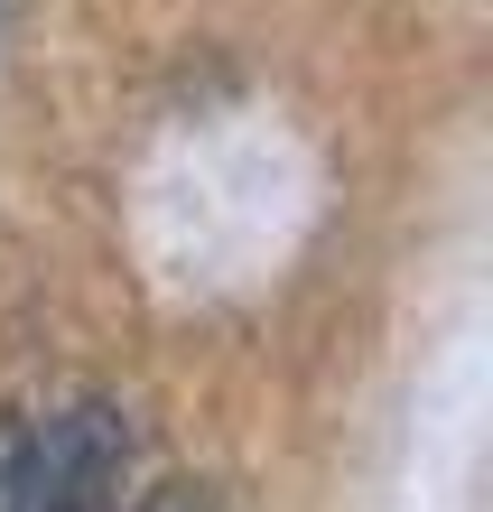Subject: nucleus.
Wrapping results in <instances>:
<instances>
[{
	"instance_id": "nucleus-4",
	"label": "nucleus",
	"mask_w": 493,
	"mask_h": 512,
	"mask_svg": "<svg viewBox=\"0 0 493 512\" xmlns=\"http://www.w3.org/2000/svg\"><path fill=\"white\" fill-rule=\"evenodd\" d=\"M0 10H10V0H0Z\"/></svg>"
},
{
	"instance_id": "nucleus-3",
	"label": "nucleus",
	"mask_w": 493,
	"mask_h": 512,
	"mask_svg": "<svg viewBox=\"0 0 493 512\" xmlns=\"http://www.w3.org/2000/svg\"><path fill=\"white\" fill-rule=\"evenodd\" d=\"M131 512H214V485H187V475H177V485H149Z\"/></svg>"
},
{
	"instance_id": "nucleus-1",
	"label": "nucleus",
	"mask_w": 493,
	"mask_h": 512,
	"mask_svg": "<svg viewBox=\"0 0 493 512\" xmlns=\"http://www.w3.org/2000/svg\"><path fill=\"white\" fill-rule=\"evenodd\" d=\"M131 410L84 391L56 419H38V485H28V512H121L131 494Z\"/></svg>"
},
{
	"instance_id": "nucleus-2",
	"label": "nucleus",
	"mask_w": 493,
	"mask_h": 512,
	"mask_svg": "<svg viewBox=\"0 0 493 512\" xmlns=\"http://www.w3.org/2000/svg\"><path fill=\"white\" fill-rule=\"evenodd\" d=\"M28 485H38V419L0 410V512H28Z\"/></svg>"
}]
</instances>
